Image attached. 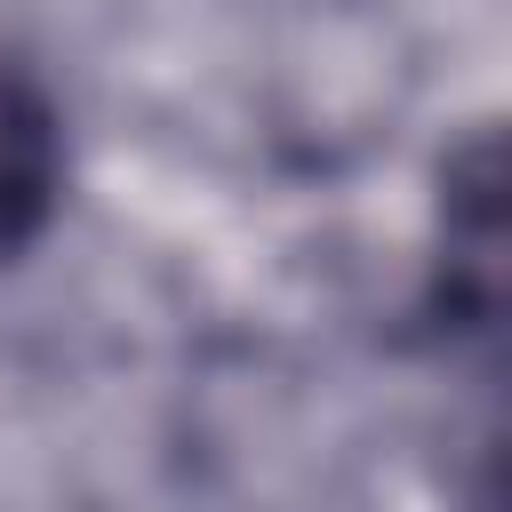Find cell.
I'll return each instance as SVG.
<instances>
[{"label": "cell", "mask_w": 512, "mask_h": 512, "mask_svg": "<svg viewBox=\"0 0 512 512\" xmlns=\"http://www.w3.org/2000/svg\"><path fill=\"white\" fill-rule=\"evenodd\" d=\"M496 296H504V168H496V136H472L440 168V256H432L424 312L432 328L488 336Z\"/></svg>", "instance_id": "obj_1"}, {"label": "cell", "mask_w": 512, "mask_h": 512, "mask_svg": "<svg viewBox=\"0 0 512 512\" xmlns=\"http://www.w3.org/2000/svg\"><path fill=\"white\" fill-rule=\"evenodd\" d=\"M64 112L48 96V80L0 48V264H16L24 248H40V232L64 208Z\"/></svg>", "instance_id": "obj_2"}]
</instances>
